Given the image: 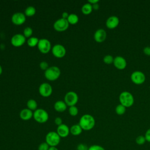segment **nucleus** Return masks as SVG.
<instances>
[{
  "label": "nucleus",
  "mask_w": 150,
  "mask_h": 150,
  "mask_svg": "<svg viewBox=\"0 0 150 150\" xmlns=\"http://www.w3.org/2000/svg\"><path fill=\"white\" fill-rule=\"evenodd\" d=\"M96 121L93 116L90 114H84L81 117L79 124L83 130L89 131L93 129L95 125Z\"/></svg>",
  "instance_id": "f257e3e1"
},
{
  "label": "nucleus",
  "mask_w": 150,
  "mask_h": 150,
  "mask_svg": "<svg viewBox=\"0 0 150 150\" xmlns=\"http://www.w3.org/2000/svg\"><path fill=\"white\" fill-rule=\"evenodd\" d=\"M120 104L126 108L132 106L134 103V98L132 94L129 91H122L119 96Z\"/></svg>",
  "instance_id": "f03ea898"
},
{
  "label": "nucleus",
  "mask_w": 150,
  "mask_h": 150,
  "mask_svg": "<svg viewBox=\"0 0 150 150\" xmlns=\"http://www.w3.org/2000/svg\"><path fill=\"white\" fill-rule=\"evenodd\" d=\"M60 74L61 71L60 69L55 66L49 67L44 73L45 77L49 81H54L57 80L60 77Z\"/></svg>",
  "instance_id": "7ed1b4c3"
},
{
  "label": "nucleus",
  "mask_w": 150,
  "mask_h": 150,
  "mask_svg": "<svg viewBox=\"0 0 150 150\" xmlns=\"http://www.w3.org/2000/svg\"><path fill=\"white\" fill-rule=\"evenodd\" d=\"M33 117L34 120L40 124L46 122L49 119L47 112L42 108H38L33 112Z\"/></svg>",
  "instance_id": "20e7f679"
},
{
  "label": "nucleus",
  "mask_w": 150,
  "mask_h": 150,
  "mask_svg": "<svg viewBox=\"0 0 150 150\" xmlns=\"http://www.w3.org/2000/svg\"><path fill=\"white\" fill-rule=\"evenodd\" d=\"M60 142V137L56 132L50 131L46 135V142L49 146H56Z\"/></svg>",
  "instance_id": "39448f33"
},
{
  "label": "nucleus",
  "mask_w": 150,
  "mask_h": 150,
  "mask_svg": "<svg viewBox=\"0 0 150 150\" xmlns=\"http://www.w3.org/2000/svg\"><path fill=\"white\" fill-rule=\"evenodd\" d=\"M79 100V97L77 94L74 91H69L67 92L64 96V101L67 105L71 107L75 105Z\"/></svg>",
  "instance_id": "423d86ee"
},
{
  "label": "nucleus",
  "mask_w": 150,
  "mask_h": 150,
  "mask_svg": "<svg viewBox=\"0 0 150 150\" xmlns=\"http://www.w3.org/2000/svg\"><path fill=\"white\" fill-rule=\"evenodd\" d=\"M37 46L40 52L43 54L48 53L49 51L52 49V45L48 39L45 38L39 39Z\"/></svg>",
  "instance_id": "0eeeda50"
},
{
  "label": "nucleus",
  "mask_w": 150,
  "mask_h": 150,
  "mask_svg": "<svg viewBox=\"0 0 150 150\" xmlns=\"http://www.w3.org/2000/svg\"><path fill=\"white\" fill-rule=\"evenodd\" d=\"M145 74L139 70L134 71L132 73L131 75V81L135 84H142L145 81Z\"/></svg>",
  "instance_id": "6e6552de"
},
{
  "label": "nucleus",
  "mask_w": 150,
  "mask_h": 150,
  "mask_svg": "<svg viewBox=\"0 0 150 150\" xmlns=\"http://www.w3.org/2000/svg\"><path fill=\"white\" fill-rule=\"evenodd\" d=\"M69 26V23L67 19L62 18L57 19L53 23V28L57 32H63L66 30Z\"/></svg>",
  "instance_id": "1a4fd4ad"
},
{
  "label": "nucleus",
  "mask_w": 150,
  "mask_h": 150,
  "mask_svg": "<svg viewBox=\"0 0 150 150\" xmlns=\"http://www.w3.org/2000/svg\"><path fill=\"white\" fill-rule=\"evenodd\" d=\"M51 50L53 55L57 58L63 57L66 53V50L65 47L60 44H56L54 45L52 47Z\"/></svg>",
  "instance_id": "9d476101"
},
{
  "label": "nucleus",
  "mask_w": 150,
  "mask_h": 150,
  "mask_svg": "<svg viewBox=\"0 0 150 150\" xmlns=\"http://www.w3.org/2000/svg\"><path fill=\"white\" fill-rule=\"evenodd\" d=\"M52 87L48 83H42L39 87V93L44 97H49L52 93Z\"/></svg>",
  "instance_id": "9b49d317"
},
{
  "label": "nucleus",
  "mask_w": 150,
  "mask_h": 150,
  "mask_svg": "<svg viewBox=\"0 0 150 150\" xmlns=\"http://www.w3.org/2000/svg\"><path fill=\"white\" fill-rule=\"evenodd\" d=\"M26 41V38L21 33H17L14 35L11 39V43L15 47H20L22 46Z\"/></svg>",
  "instance_id": "f8f14e48"
},
{
  "label": "nucleus",
  "mask_w": 150,
  "mask_h": 150,
  "mask_svg": "<svg viewBox=\"0 0 150 150\" xmlns=\"http://www.w3.org/2000/svg\"><path fill=\"white\" fill-rule=\"evenodd\" d=\"M11 21L15 25H21L26 21V16L22 12H16L12 15Z\"/></svg>",
  "instance_id": "ddd939ff"
},
{
  "label": "nucleus",
  "mask_w": 150,
  "mask_h": 150,
  "mask_svg": "<svg viewBox=\"0 0 150 150\" xmlns=\"http://www.w3.org/2000/svg\"><path fill=\"white\" fill-rule=\"evenodd\" d=\"M113 64L114 66L119 70L124 69L127 64L125 59L121 56H117L114 57Z\"/></svg>",
  "instance_id": "4468645a"
},
{
  "label": "nucleus",
  "mask_w": 150,
  "mask_h": 150,
  "mask_svg": "<svg viewBox=\"0 0 150 150\" xmlns=\"http://www.w3.org/2000/svg\"><path fill=\"white\" fill-rule=\"evenodd\" d=\"M120 23L119 18L117 16H111L107 18L105 25L106 26L110 29H115L118 26Z\"/></svg>",
  "instance_id": "2eb2a0df"
},
{
  "label": "nucleus",
  "mask_w": 150,
  "mask_h": 150,
  "mask_svg": "<svg viewBox=\"0 0 150 150\" xmlns=\"http://www.w3.org/2000/svg\"><path fill=\"white\" fill-rule=\"evenodd\" d=\"M107 38L106 31L103 29H97L94 34V39L98 43L103 42Z\"/></svg>",
  "instance_id": "dca6fc26"
},
{
  "label": "nucleus",
  "mask_w": 150,
  "mask_h": 150,
  "mask_svg": "<svg viewBox=\"0 0 150 150\" xmlns=\"http://www.w3.org/2000/svg\"><path fill=\"white\" fill-rule=\"evenodd\" d=\"M56 132L60 138H65L69 135L70 133V128L67 125L62 124V125L57 126Z\"/></svg>",
  "instance_id": "f3484780"
},
{
  "label": "nucleus",
  "mask_w": 150,
  "mask_h": 150,
  "mask_svg": "<svg viewBox=\"0 0 150 150\" xmlns=\"http://www.w3.org/2000/svg\"><path fill=\"white\" fill-rule=\"evenodd\" d=\"M33 112L32 110L29 108H24L20 111L19 117L20 118L24 121H28L31 119L33 117Z\"/></svg>",
  "instance_id": "a211bd4d"
},
{
  "label": "nucleus",
  "mask_w": 150,
  "mask_h": 150,
  "mask_svg": "<svg viewBox=\"0 0 150 150\" xmlns=\"http://www.w3.org/2000/svg\"><path fill=\"white\" fill-rule=\"evenodd\" d=\"M67 105L64 101L62 100H59L55 102L54 104V110L59 112H62L64 111L67 109Z\"/></svg>",
  "instance_id": "6ab92c4d"
},
{
  "label": "nucleus",
  "mask_w": 150,
  "mask_h": 150,
  "mask_svg": "<svg viewBox=\"0 0 150 150\" xmlns=\"http://www.w3.org/2000/svg\"><path fill=\"white\" fill-rule=\"evenodd\" d=\"M82 128L79 124H74L72 125L70 128V132L74 136H77L81 134L82 132Z\"/></svg>",
  "instance_id": "aec40b11"
},
{
  "label": "nucleus",
  "mask_w": 150,
  "mask_h": 150,
  "mask_svg": "<svg viewBox=\"0 0 150 150\" xmlns=\"http://www.w3.org/2000/svg\"><path fill=\"white\" fill-rule=\"evenodd\" d=\"M93 10L92 5L88 2L84 4L81 7V12L84 15H89Z\"/></svg>",
  "instance_id": "412c9836"
},
{
  "label": "nucleus",
  "mask_w": 150,
  "mask_h": 150,
  "mask_svg": "<svg viewBox=\"0 0 150 150\" xmlns=\"http://www.w3.org/2000/svg\"><path fill=\"white\" fill-rule=\"evenodd\" d=\"M67 20L69 24L75 25L79 22V16L75 13H70L69 14Z\"/></svg>",
  "instance_id": "4be33fe9"
},
{
  "label": "nucleus",
  "mask_w": 150,
  "mask_h": 150,
  "mask_svg": "<svg viewBox=\"0 0 150 150\" xmlns=\"http://www.w3.org/2000/svg\"><path fill=\"white\" fill-rule=\"evenodd\" d=\"M26 105L28 108H29L30 110H36L38 108V104L37 102L33 100V99H29L26 103Z\"/></svg>",
  "instance_id": "5701e85b"
},
{
  "label": "nucleus",
  "mask_w": 150,
  "mask_h": 150,
  "mask_svg": "<svg viewBox=\"0 0 150 150\" xmlns=\"http://www.w3.org/2000/svg\"><path fill=\"white\" fill-rule=\"evenodd\" d=\"M39 39L36 37H30L27 40V44L29 47H33L38 45Z\"/></svg>",
  "instance_id": "b1692460"
},
{
  "label": "nucleus",
  "mask_w": 150,
  "mask_h": 150,
  "mask_svg": "<svg viewBox=\"0 0 150 150\" xmlns=\"http://www.w3.org/2000/svg\"><path fill=\"white\" fill-rule=\"evenodd\" d=\"M36 13V9L32 6H29L27 7L24 12V14L26 16H32Z\"/></svg>",
  "instance_id": "393cba45"
},
{
  "label": "nucleus",
  "mask_w": 150,
  "mask_h": 150,
  "mask_svg": "<svg viewBox=\"0 0 150 150\" xmlns=\"http://www.w3.org/2000/svg\"><path fill=\"white\" fill-rule=\"evenodd\" d=\"M115 112L117 114L121 115L125 114L126 111V107L122 104H118L116 107H115Z\"/></svg>",
  "instance_id": "a878e982"
},
{
  "label": "nucleus",
  "mask_w": 150,
  "mask_h": 150,
  "mask_svg": "<svg viewBox=\"0 0 150 150\" xmlns=\"http://www.w3.org/2000/svg\"><path fill=\"white\" fill-rule=\"evenodd\" d=\"M23 36L25 38H30L33 33V30L30 27H26L23 30Z\"/></svg>",
  "instance_id": "bb28decb"
},
{
  "label": "nucleus",
  "mask_w": 150,
  "mask_h": 150,
  "mask_svg": "<svg viewBox=\"0 0 150 150\" xmlns=\"http://www.w3.org/2000/svg\"><path fill=\"white\" fill-rule=\"evenodd\" d=\"M114 59V58L112 57V56L110 54H107L104 57L103 62L107 64H110L111 63H113Z\"/></svg>",
  "instance_id": "cd10ccee"
},
{
  "label": "nucleus",
  "mask_w": 150,
  "mask_h": 150,
  "mask_svg": "<svg viewBox=\"0 0 150 150\" xmlns=\"http://www.w3.org/2000/svg\"><path fill=\"white\" fill-rule=\"evenodd\" d=\"M69 112L70 115L71 116H76L77 115L79 112V110L76 105L69 107Z\"/></svg>",
  "instance_id": "c85d7f7f"
},
{
  "label": "nucleus",
  "mask_w": 150,
  "mask_h": 150,
  "mask_svg": "<svg viewBox=\"0 0 150 150\" xmlns=\"http://www.w3.org/2000/svg\"><path fill=\"white\" fill-rule=\"evenodd\" d=\"M135 142H136L137 144H138L139 145H144L146 142L145 136H143V135L138 136L135 139Z\"/></svg>",
  "instance_id": "c756f323"
},
{
  "label": "nucleus",
  "mask_w": 150,
  "mask_h": 150,
  "mask_svg": "<svg viewBox=\"0 0 150 150\" xmlns=\"http://www.w3.org/2000/svg\"><path fill=\"white\" fill-rule=\"evenodd\" d=\"M49 145L46 142L41 143L38 146V150H49Z\"/></svg>",
  "instance_id": "7c9ffc66"
},
{
  "label": "nucleus",
  "mask_w": 150,
  "mask_h": 150,
  "mask_svg": "<svg viewBox=\"0 0 150 150\" xmlns=\"http://www.w3.org/2000/svg\"><path fill=\"white\" fill-rule=\"evenodd\" d=\"M39 67L40 68L43 70H46L49 67V64L46 61H42L40 63H39Z\"/></svg>",
  "instance_id": "2f4dec72"
},
{
  "label": "nucleus",
  "mask_w": 150,
  "mask_h": 150,
  "mask_svg": "<svg viewBox=\"0 0 150 150\" xmlns=\"http://www.w3.org/2000/svg\"><path fill=\"white\" fill-rule=\"evenodd\" d=\"M88 150H105L103 146L98 145H93L88 147Z\"/></svg>",
  "instance_id": "473e14b6"
},
{
  "label": "nucleus",
  "mask_w": 150,
  "mask_h": 150,
  "mask_svg": "<svg viewBox=\"0 0 150 150\" xmlns=\"http://www.w3.org/2000/svg\"><path fill=\"white\" fill-rule=\"evenodd\" d=\"M88 147L84 144H80L77 146V150H88Z\"/></svg>",
  "instance_id": "72a5a7b5"
},
{
  "label": "nucleus",
  "mask_w": 150,
  "mask_h": 150,
  "mask_svg": "<svg viewBox=\"0 0 150 150\" xmlns=\"http://www.w3.org/2000/svg\"><path fill=\"white\" fill-rule=\"evenodd\" d=\"M145 138L146 139V141L150 142V128L148 129L145 134Z\"/></svg>",
  "instance_id": "f704fd0d"
},
{
  "label": "nucleus",
  "mask_w": 150,
  "mask_h": 150,
  "mask_svg": "<svg viewBox=\"0 0 150 150\" xmlns=\"http://www.w3.org/2000/svg\"><path fill=\"white\" fill-rule=\"evenodd\" d=\"M54 123L57 125V126H59L60 125L62 124V119L59 117H56L55 119H54Z\"/></svg>",
  "instance_id": "c9c22d12"
},
{
  "label": "nucleus",
  "mask_w": 150,
  "mask_h": 150,
  "mask_svg": "<svg viewBox=\"0 0 150 150\" xmlns=\"http://www.w3.org/2000/svg\"><path fill=\"white\" fill-rule=\"evenodd\" d=\"M143 52L147 56H150V46H146L143 49Z\"/></svg>",
  "instance_id": "e433bc0d"
},
{
  "label": "nucleus",
  "mask_w": 150,
  "mask_h": 150,
  "mask_svg": "<svg viewBox=\"0 0 150 150\" xmlns=\"http://www.w3.org/2000/svg\"><path fill=\"white\" fill-rule=\"evenodd\" d=\"M69 14L67 12H63L62 13V18H63V19H67L68 16H69Z\"/></svg>",
  "instance_id": "4c0bfd02"
},
{
  "label": "nucleus",
  "mask_w": 150,
  "mask_h": 150,
  "mask_svg": "<svg viewBox=\"0 0 150 150\" xmlns=\"http://www.w3.org/2000/svg\"><path fill=\"white\" fill-rule=\"evenodd\" d=\"M92 7H93V9L96 11L99 9V5L98 4V3H97V4L92 5Z\"/></svg>",
  "instance_id": "58836bf2"
},
{
  "label": "nucleus",
  "mask_w": 150,
  "mask_h": 150,
  "mask_svg": "<svg viewBox=\"0 0 150 150\" xmlns=\"http://www.w3.org/2000/svg\"><path fill=\"white\" fill-rule=\"evenodd\" d=\"M98 2H99V0H88V2L90 3V4H91V5L97 4V3H98Z\"/></svg>",
  "instance_id": "ea45409f"
},
{
  "label": "nucleus",
  "mask_w": 150,
  "mask_h": 150,
  "mask_svg": "<svg viewBox=\"0 0 150 150\" xmlns=\"http://www.w3.org/2000/svg\"><path fill=\"white\" fill-rule=\"evenodd\" d=\"M49 150H59L56 146H50L49 148Z\"/></svg>",
  "instance_id": "a19ab883"
},
{
  "label": "nucleus",
  "mask_w": 150,
  "mask_h": 150,
  "mask_svg": "<svg viewBox=\"0 0 150 150\" xmlns=\"http://www.w3.org/2000/svg\"><path fill=\"white\" fill-rule=\"evenodd\" d=\"M2 68L1 66L0 65V75L2 74Z\"/></svg>",
  "instance_id": "79ce46f5"
}]
</instances>
